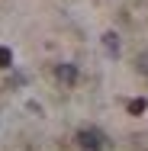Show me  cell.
<instances>
[{
	"instance_id": "cell-1",
	"label": "cell",
	"mask_w": 148,
	"mask_h": 151,
	"mask_svg": "<svg viewBox=\"0 0 148 151\" xmlns=\"http://www.w3.org/2000/svg\"><path fill=\"white\" fill-rule=\"evenodd\" d=\"M74 145H77V151H103L106 138H103V132H100V129H77Z\"/></svg>"
},
{
	"instance_id": "cell-2",
	"label": "cell",
	"mask_w": 148,
	"mask_h": 151,
	"mask_svg": "<svg viewBox=\"0 0 148 151\" xmlns=\"http://www.w3.org/2000/svg\"><path fill=\"white\" fill-rule=\"evenodd\" d=\"M55 81H58L61 87H74L77 84V64H71V61L55 64Z\"/></svg>"
},
{
	"instance_id": "cell-3",
	"label": "cell",
	"mask_w": 148,
	"mask_h": 151,
	"mask_svg": "<svg viewBox=\"0 0 148 151\" xmlns=\"http://www.w3.org/2000/svg\"><path fill=\"white\" fill-rule=\"evenodd\" d=\"M126 109H129V116H142V113L148 109V100H145V96H135V100H129Z\"/></svg>"
},
{
	"instance_id": "cell-4",
	"label": "cell",
	"mask_w": 148,
	"mask_h": 151,
	"mask_svg": "<svg viewBox=\"0 0 148 151\" xmlns=\"http://www.w3.org/2000/svg\"><path fill=\"white\" fill-rule=\"evenodd\" d=\"M103 45H106L110 55H119V35L116 32H106V35H103Z\"/></svg>"
},
{
	"instance_id": "cell-5",
	"label": "cell",
	"mask_w": 148,
	"mask_h": 151,
	"mask_svg": "<svg viewBox=\"0 0 148 151\" xmlns=\"http://www.w3.org/2000/svg\"><path fill=\"white\" fill-rule=\"evenodd\" d=\"M135 68H139V74H142V77H148V52H142V55L135 58Z\"/></svg>"
},
{
	"instance_id": "cell-6",
	"label": "cell",
	"mask_w": 148,
	"mask_h": 151,
	"mask_svg": "<svg viewBox=\"0 0 148 151\" xmlns=\"http://www.w3.org/2000/svg\"><path fill=\"white\" fill-rule=\"evenodd\" d=\"M13 64V52L10 48H0V68H10Z\"/></svg>"
}]
</instances>
